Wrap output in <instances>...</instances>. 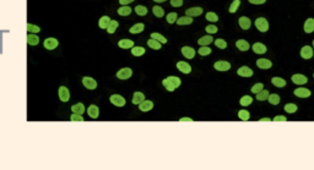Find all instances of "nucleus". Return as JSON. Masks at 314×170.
Returning <instances> with one entry per match:
<instances>
[{
    "label": "nucleus",
    "instance_id": "nucleus-1",
    "mask_svg": "<svg viewBox=\"0 0 314 170\" xmlns=\"http://www.w3.org/2000/svg\"><path fill=\"white\" fill-rule=\"evenodd\" d=\"M180 83H182V81L177 76H168L167 79H164L162 81V85L164 86V88L170 92H173L176 88H178L180 86Z\"/></svg>",
    "mask_w": 314,
    "mask_h": 170
},
{
    "label": "nucleus",
    "instance_id": "nucleus-2",
    "mask_svg": "<svg viewBox=\"0 0 314 170\" xmlns=\"http://www.w3.org/2000/svg\"><path fill=\"white\" fill-rule=\"evenodd\" d=\"M255 27L260 32H266L269 29V22L265 17H259L255 20Z\"/></svg>",
    "mask_w": 314,
    "mask_h": 170
},
{
    "label": "nucleus",
    "instance_id": "nucleus-3",
    "mask_svg": "<svg viewBox=\"0 0 314 170\" xmlns=\"http://www.w3.org/2000/svg\"><path fill=\"white\" fill-rule=\"evenodd\" d=\"M133 76V70L130 67H123L117 72V77L119 80H128Z\"/></svg>",
    "mask_w": 314,
    "mask_h": 170
},
{
    "label": "nucleus",
    "instance_id": "nucleus-4",
    "mask_svg": "<svg viewBox=\"0 0 314 170\" xmlns=\"http://www.w3.org/2000/svg\"><path fill=\"white\" fill-rule=\"evenodd\" d=\"M109 100L116 107H124L125 105V99L120 96V94H113V96H110Z\"/></svg>",
    "mask_w": 314,
    "mask_h": 170
},
{
    "label": "nucleus",
    "instance_id": "nucleus-5",
    "mask_svg": "<svg viewBox=\"0 0 314 170\" xmlns=\"http://www.w3.org/2000/svg\"><path fill=\"white\" fill-rule=\"evenodd\" d=\"M214 69H216L217 71H228L231 69V64L225 60H220L214 64Z\"/></svg>",
    "mask_w": 314,
    "mask_h": 170
},
{
    "label": "nucleus",
    "instance_id": "nucleus-6",
    "mask_svg": "<svg viewBox=\"0 0 314 170\" xmlns=\"http://www.w3.org/2000/svg\"><path fill=\"white\" fill-rule=\"evenodd\" d=\"M58 94H59V99H60L62 102H69V99H70V92H69V89H68L65 86L59 87Z\"/></svg>",
    "mask_w": 314,
    "mask_h": 170
},
{
    "label": "nucleus",
    "instance_id": "nucleus-7",
    "mask_svg": "<svg viewBox=\"0 0 314 170\" xmlns=\"http://www.w3.org/2000/svg\"><path fill=\"white\" fill-rule=\"evenodd\" d=\"M310 94H312V92L304 87H300V88L294 89V96H297L300 98H308V97H310Z\"/></svg>",
    "mask_w": 314,
    "mask_h": 170
},
{
    "label": "nucleus",
    "instance_id": "nucleus-8",
    "mask_svg": "<svg viewBox=\"0 0 314 170\" xmlns=\"http://www.w3.org/2000/svg\"><path fill=\"white\" fill-rule=\"evenodd\" d=\"M292 82L294 85H298V86H302V85H306L308 82V79L304 76V75H301V73H296L292 76Z\"/></svg>",
    "mask_w": 314,
    "mask_h": 170
},
{
    "label": "nucleus",
    "instance_id": "nucleus-9",
    "mask_svg": "<svg viewBox=\"0 0 314 170\" xmlns=\"http://www.w3.org/2000/svg\"><path fill=\"white\" fill-rule=\"evenodd\" d=\"M82 85L87 89H96L97 88V82H96L95 79H92V77H84L82 79Z\"/></svg>",
    "mask_w": 314,
    "mask_h": 170
},
{
    "label": "nucleus",
    "instance_id": "nucleus-10",
    "mask_svg": "<svg viewBox=\"0 0 314 170\" xmlns=\"http://www.w3.org/2000/svg\"><path fill=\"white\" fill-rule=\"evenodd\" d=\"M43 45H44L46 49L53 50V49H55V48L59 45V42H58V39H55V38H47V39L44 41Z\"/></svg>",
    "mask_w": 314,
    "mask_h": 170
},
{
    "label": "nucleus",
    "instance_id": "nucleus-11",
    "mask_svg": "<svg viewBox=\"0 0 314 170\" xmlns=\"http://www.w3.org/2000/svg\"><path fill=\"white\" fill-rule=\"evenodd\" d=\"M177 69L183 72V73H190L192 72V66L187 61H178L177 63Z\"/></svg>",
    "mask_w": 314,
    "mask_h": 170
},
{
    "label": "nucleus",
    "instance_id": "nucleus-12",
    "mask_svg": "<svg viewBox=\"0 0 314 170\" xmlns=\"http://www.w3.org/2000/svg\"><path fill=\"white\" fill-rule=\"evenodd\" d=\"M238 23H239V27H241L242 29H244V31L249 29V28H250V26H252V21L249 20L248 17H246V16H242V17H239V20H238Z\"/></svg>",
    "mask_w": 314,
    "mask_h": 170
},
{
    "label": "nucleus",
    "instance_id": "nucleus-13",
    "mask_svg": "<svg viewBox=\"0 0 314 170\" xmlns=\"http://www.w3.org/2000/svg\"><path fill=\"white\" fill-rule=\"evenodd\" d=\"M313 48L312 47H309V45H304L302 49H301V56L303 59H306V60H308V59H310L312 56H313Z\"/></svg>",
    "mask_w": 314,
    "mask_h": 170
},
{
    "label": "nucleus",
    "instance_id": "nucleus-14",
    "mask_svg": "<svg viewBox=\"0 0 314 170\" xmlns=\"http://www.w3.org/2000/svg\"><path fill=\"white\" fill-rule=\"evenodd\" d=\"M87 114H88V116L91 118V119H97L98 118V115H100V109H98V107L97 105H90L88 107V109H87Z\"/></svg>",
    "mask_w": 314,
    "mask_h": 170
},
{
    "label": "nucleus",
    "instance_id": "nucleus-15",
    "mask_svg": "<svg viewBox=\"0 0 314 170\" xmlns=\"http://www.w3.org/2000/svg\"><path fill=\"white\" fill-rule=\"evenodd\" d=\"M256 66L259 69H263V70H268L272 66V63L269 60V59H258L256 60Z\"/></svg>",
    "mask_w": 314,
    "mask_h": 170
},
{
    "label": "nucleus",
    "instance_id": "nucleus-16",
    "mask_svg": "<svg viewBox=\"0 0 314 170\" xmlns=\"http://www.w3.org/2000/svg\"><path fill=\"white\" fill-rule=\"evenodd\" d=\"M237 73L239 75V76H242V77H252L253 76V70L249 69L248 66H242V67L238 69Z\"/></svg>",
    "mask_w": 314,
    "mask_h": 170
},
{
    "label": "nucleus",
    "instance_id": "nucleus-17",
    "mask_svg": "<svg viewBox=\"0 0 314 170\" xmlns=\"http://www.w3.org/2000/svg\"><path fill=\"white\" fill-rule=\"evenodd\" d=\"M182 54H183L184 58L193 59L195 56V49H193L192 47H183L182 48Z\"/></svg>",
    "mask_w": 314,
    "mask_h": 170
},
{
    "label": "nucleus",
    "instance_id": "nucleus-18",
    "mask_svg": "<svg viewBox=\"0 0 314 170\" xmlns=\"http://www.w3.org/2000/svg\"><path fill=\"white\" fill-rule=\"evenodd\" d=\"M202 11H204V10H202L201 8L195 6V8H190V9L186 10V15L190 16V17H196V16H200L202 14Z\"/></svg>",
    "mask_w": 314,
    "mask_h": 170
},
{
    "label": "nucleus",
    "instance_id": "nucleus-19",
    "mask_svg": "<svg viewBox=\"0 0 314 170\" xmlns=\"http://www.w3.org/2000/svg\"><path fill=\"white\" fill-rule=\"evenodd\" d=\"M253 50H254L255 54H265L268 49H266L265 44L258 42V43H254V44H253Z\"/></svg>",
    "mask_w": 314,
    "mask_h": 170
},
{
    "label": "nucleus",
    "instance_id": "nucleus-20",
    "mask_svg": "<svg viewBox=\"0 0 314 170\" xmlns=\"http://www.w3.org/2000/svg\"><path fill=\"white\" fill-rule=\"evenodd\" d=\"M145 100V94L142 93V92H135L134 93V96H133V98H132V102H133V104H135V105H139L141 102H144Z\"/></svg>",
    "mask_w": 314,
    "mask_h": 170
},
{
    "label": "nucleus",
    "instance_id": "nucleus-21",
    "mask_svg": "<svg viewBox=\"0 0 314 170\" xmlns=\"http://www.w3.org/2000/svg\"><path fill=\"white\" fill-rule=\"evenodd\" d=\"M152 108H154V103H152L151 100H144V102H141V103L139 104V109H140L141 111H144V113L150 111Z\"/></svg>",
    "mask_w": 314,
    "mask_h": 170
},
{
    "label": "nucleus",
    "instance_id": "nucleus-22",
    "mask_svg": "<svg viewBox=\"0 0 314 170\" xmlns=\"http://www.w3.org/2000/svg\"><path fill=\"white\" fill-rule=\"evenodd\" d=\"M236 45H237V48L241 50V51H247V50L250 48L249 43H248L246 39H238V41L236 42Z\"/></svg>",
    "mask_w": 314,
    "mask_h": 170
},
{
    "label": "nucleus",
    "instance_id": "nucleus-23",
    "mask_svg": "<svg viewBox=\"0 0 314 170\" xmlns=\"http://www.w3.org/2000/svg\"><path fill=\"white\" fill-rule=\"evenodd\" d=\"M118 45L122 49H130L134 47V42L132 39H120L118 42Z\"/></svg>",
    "mask_w": 314,
    "mask_h": 170
},
{
    "label": "nucleus",
    "instance_id": "nucleus-24",
    "mask_svg": "<svg viewBox=\"0 0 314 170\" xmlns=\"http://www.w3.org/2000/svg\"><path fill=\"white\" fill-rule=\"evenodd\" d=\"M212 41H214V38L211 37V34H209V36L201 37V38L198 41V44H199L200 47H204V45H209V44H211Z\"/></svg>",
    "mask_w": 314,
    "mask_h": 170
},
{
    "label": "nucleus",
    "instance_id": "nucleus-25",
    "mask_svg": "<svg viewBox=\"0 0 314 170\" xmlns=\"http://www.w3.org/2000/svg\"><path fill=\"white\" fill-rule=\"evenodd\" d=\"M304 32L306 33H312L314 32V18H308L304 22Z\"/></svg>",
    "mask_w": 314,
    "mask_h": 170
},
{
    "label": "nucleus",
    "instance_id": "nucleus-26",
    "mask_svg": "<svg viewBox=\"0 0 314 170\" xmlns=\"http://www.w3.org/2000/svg\"><path fill=\"white\" fill-rule=\"evenodd\" d=\"M110 18H109V16H102L101 18H100V21H98V26H100V28H102V29H107V27H108V25L110 23Z\"/></svg>",
    "mask_w": 314,
    "mask_h": 170
},
{
    "label": "nucleus",
    "instance_id": "nucleus-27",
    "mask_svg": "<svg viewBox=\"0 0 314 170\" xmlns=\"http://www.w3.org/2000/svg\"><path fill=\"white\" fill-rule=\"evenodd\" d=\"M177 23L179 25V26H184V25H190V23H193V17H190V16H183V17H179L178 20H177Z\"/></svg>",
    "mask_w": 314,
    "mask_h": 170
},
{
    "label": "nucleus",
    "instance_id": "nucleus-28",
    "mask_svg": "<svg viewBox=\"0 0 314 170\" xmlns=\"http://www.w3.org/2000/svg\"><path fill=\"white\" fill-rule=\"evenodd\" d=\"M132 8L130 6H128V5H122L119 9H118V15H120V16H129L132 14Z\"/></svg>",
    "mask_w": 314,
    "mask_h": 170
},
{
    "label": "nucleus",
    "instance_id": "nucleus-29",
    "mask_svg": "<svg viewBox=\"0 0 314 170\" xmlns=\"http://www.w3.org/2000/svg\"><path fill=\"white\" fill-rule=\"evenodd\" d=\"M71 110H72V113H76V114L82 115L84 111H85V105L82 103H76L71 107Z\"/></svg>",
    "mask_w": 314,
    "mask_h": 170
},
{
    "label": "nucleus",
    "instance_id": "nucleus-30",
    "mask_svg": "<svg viewBox=\"0 0 314 170\" xmlns=\"http://www.w3.org/2000/svg\"><path fill=\"white\" fill-rule=\"evenodd\" d=\"M27 43H28V45H37L40 43V38L34 33H30L27 36Z\"/></svg>",
    "mask_w": 314,
    "mask_h": 170
},
{
    "label": "nucleus",
    "instance_id": "nucleus-31",
    "mask_svg": "<svg viewBox=\"0 0 314 170\" xmlns=\"http://www.w3.org/2000/svg\"><path fill=\"white\" fill-rule=\"evenodd\" d=\"M271 83L274 86H276V87H279V88H282V87L286 86V81L284 79H281V77H272L271 79Z\"/></svg>",
    "mask_w": 314,
    "mask_h": 170
},
{
    "label": "nucleus",
    "instance_id": "nucleus-32",
    "mask_svg": "<svg viewBox=\"0 0 314 170\" xmlns=\"http://www.w3.org/2000/svg\"><path fill=\"white\" fill-rule=\"evenodd\" d=\"M144 28H145L144 23H136V25H134L130 29H129V32L133 33V34H138V33H141L144 31Z\"/></svg>",
    "mask_w": 314,
    "mask_h": 170
},
{
    "label": "nucleus",
    "instance_id": "nucleus-33",
    "mask_svg": "<svg viewBox=\"0 0 314 170\" xmlns=\"http://www.w3.org/2000/svg\"><path fill=\"white\" fill-rule=\"evenodd\" d=\"M145 48L144 47H133V49H132V54L134 55V56H142L144 54H145Z\"/></svg>",
    "mask_w": 314,
    "mask_h": 170
},
{
    "label": "nucleus",
    "instance_id": "nucleus-34",
    "mask_svg": "<svg viewBox=\"0 0 314 170\" xmlns=\"http://www.w3.org/2000/svg\"><path fill=\"white\" fill-rule=\"evenodd\" d=\"M118 26H119V23H118V21H116V20H112L110 21V23L108 25V27H107V32L108 33H114L116 31H117V28H118Z\"/></svg>",
    "mask_w": 314,
    "mask_h": 170
},
{
    "label": "nucleus",
    "instance_id": "nucleus-35",
    "mask_svg": "<svg viewBox=\"0 0 314 170\" xmlns=\"http://www.w3.org/2000/svg\"><path fill=\"white\" fill-rule=\"evenodd\" d=\"M268 100H269V103L270 104H272V105H278L279 103H280V96L279 94H269V98H268Z\"/></svg>",
    "mask_w": 314,
    "mask_h": 170
},
{
    "label": "nucleus",
    "instance_id": "nucleus-36",
    "mask_svg": "<svg viewBox=\"0 0 314 170\" xmlns=\"http://www.w3.org/2000/svg\"><path fill=\"white\" fill-rule=\"evenodd\" d=\"M238 118L241 119V120H243V121H247V120L250 119V114H249L248 110L243 109V110H239V111H238Z\"/></svg>",
    "mask_w": 314,
    "mask_h": 170
},
{
    "label": "nucleus",
    "instance_id": "nucleus-37",
    "mask_svg": "<svg viewBox=\"0 0 314 170\" xmlns=\"http://www.w3.org/2000/svg\"><path fill=\"white\" fill-rule=\"evenodd\" d=\"M151 38L152 39H156V41H158L161 44H166L167 43V39H166V37H163L162 34H160V33H151Z\"/></svg>",
    "mask_w": 314,
    "mask_h": 170
},
{
    "label": "nucleus",
    "instance_id": "nucleus-38",
    "mask_svg": "<svg viewBox=\"0 0 314 170\" xmlns=\"http://www.w3.org/2000/svg\"><path fill=\"white\" fill-rule=\"evenodd\" d=\"M253 103V98L250 97V96H243L242 98H241V100H239V104H241L242 107H248V105H250Z\"/></svg>",
    "mask_w": 314,
    "mask_h": 170
},
{
    "label": "nucleus",
    "instance_id": "nucleus-39",
    "mask_svg": "<svg viewBox=\"0 0 314 170\" xmlns=\"http://www.w3.org/2000/svg\"><path fill=\"white\" fill-rule=\"evenodd\" d=\"M269 91L268 89H263V91H260L259 93H256V99L258 100H265V99H268L269 98Z\"/></svg>",
    "mask_w": 314,
    "mask_h": 170
},
{
    "label": "nucleus",
    "instance_id": "nucleus-40",
    "mask_svg": "<svg viewBox=\"0 0 314 170\" xmlns=\"http://www.w3.org/2000/svg\"><path fill=\"white\" fill-rule=\"evenodd\" d=\"M147 45H149L151 49H155V50L161 49V43L158 41H156V39H152V38L147 41Z\"/></svg>",
    "mask_w": 314,
    "mask_h": 170
},
{
    "label": "nucleus",
    "instance_id": "nucleus-41",
    "mask_svg": "<svg viewBox=\"0 0 314 170\" xmlns=\"http://www.w3.org/2000/svg\"><path fill=\"white\" fill-rule=\"evenodd\" d=\"M284 109H285L286 113H288V114H293V113L297 111V105L293 104V103H288L284 107Z\"/></svg>",
    "mask_w": 314,
    "mask_h": 170
},
{
    "label": "nucleus",
    "instance_id": "nucleus-42",
    "mask_svg": "<svg viewBox=\"0 0 314 170\" xmlns=\"http://www.w3.org/2000/svg\"><path fill=\"white\" fill-rule=\"evenodd\" d=\"M134 10H135L136 15H139V16H145V15H147V8H146V6L138 5V6H135Z\"/></svg>",
    "mask_w": 314,
    "mask_h": 170
},
{
    "label": "nucleus",
    "instance_id": "nucleus-43",
    "mask_svg": "<svg viewBox=\"0 0 314 170\" xmlns=\"http://www.w3.org/2000/svg\"><path fill=\"white\" fill-rule=\"evenodd\" d=\"M152 11H154V15H155L156 17H163V16H164V10H163L161 6H158V5L154 6V8H152Z\"/></svg>",
    "mask_w": 314,
    "mask_h": 170
},
{
    "label": "nucleus",
    "instance_id": "nucleus-44",
    "mask_svg": "<svg viewBox=\"0 0 314 170\" xmlns=\"http://www.w3.org/2000/svg\"><path fill=\"white\" fill-rule=\"evenodd\" d=\"M198 53H199L201 56L210 55V54H211V48H209V45H204V47H201V48L198 50Z\"/></svg>",
    "mask_w": 314,
    "mask_h": 170
},
{
    "label": "nucleus",
    "instance_id": "nucleus-45",
    "mask_svg": "<svg viewBox=\"0 0 314 170\" xmlns=\"http://www.w3.org/2000/svg\"><path fill=\"white\" fill-rule=\"evenodd\" d=\"M166 20H167L168 23H174L178 20V15L176 12H171V14H168L167 16H166Z\"/></svg>",
    "mask_w": 314,
    "mask_h": 170
},
{
    "label": "nucleus",
    "instance_id": "nucleus-46",
    "mask_svg": "<svg viewBox=\"0 0 314 170\" xmlns=\"http://www.w3.org/2000/svg\"><path fill=\"white\" fill-rule=\"evenodd\" d=\"M215 45H216L217 48H220V49H226V48H227V43H226V41L222 39V38L216 39V41H215Z\"/></svg>",
    "mask_w": 314,
    "mask_h": 170
},
{
    "label": "nucleus",
    "instance_id": "nucleus-47",
    "mask_svg": "<svg viewBox=\"0 0 314 170\" xmlns=\"http://www.w3.org/2000/svg\"><path fill=\"white\" fill-rule=\"evenodd\" d=\"M205 17H206V20L210 21V22H217L218 21V16L215 12H208Z\"/></svg>",
    "mask_w": 314,
    "mask_h": 170
},
{
    "label": "nucleus",
    "instance_id": "nucleus-48",
    "mask_svg": "<svg viewBox=\"0 0 314 170\" xmlns=\"http://www.w3.org/2000/svg\"><path fill=\"white\" fill-rule=\"evenodd\" d=\"M239 5H241V0H234V2L231 4V6H230V12H231V14H234V12L238 10Z\"/></svg>",
    "mask_w": 314,
    "mask_h": 170
},
{
    "label": "nucleus",
    "instance_id": "nucleus-49",
    "mask_svg": "<svg viewBox=\"0 0 314 170\" xmlns=\"http://www.w3.org/2000/svg\"><path fill=\"white\" fill-rule=\"evenodd\" d=\"M263 88H264V85H263V83H255V85L250 88V91H252V93L256 94V93H259L260 91H263Z\"/></svg>",
    "mask_w": 314,
    "mask_h": 170
},
{
    "label": "nucleus",
    "instance_id": "nucleus-50",
    "mask_svg": "<svg viewBox=\"0 0 314 170\" xmlns=\"http://www.w3.org/2000/svg\"><path fill=\"white\" fill-rule=\"evenodd\" d=\"M27 31H28L30 33H38V32L41 31V28H40L38 26L32 25V23H27Z\"/></svg>",
    "mask_w": 314,
    "mask_h": 170
},
{
    "label": "nucleus",
    "instance_id": "nucleus-51",
    "mask_svg": "<svg viewBox=\"0 0 314 170\" xmlns=\"http://www.w3.org/2000/svg\"><path fill=\"white\" fill-rule=\"evenodd\" d=\"M70 120H71V121H84V118H82V115H80V114L72 113L71 116H70Z\"/></svg>",
    "mask_w": 314,
    "mask_h": 170
},
{
    "label": "nucleus",
    "instance_id": "nucleus-52",
    "mask_svg": "<svg viewBox=\"0 0 314 170\" xmlns=\"http://www.w3.org/2000/svg\"><path fill=\"white\" fill-rule=\"evenodd\" d=\"M206 32L209 33V34H214V33H216L217 31H218V28L215 26V25H209V26H206Z\"/></svg>",
    "mask_w": 314,
    "mask_h": 170
},
{
    "label": "nucleus",
    "instance_id": "nucleus-53",
    "mask_svg": "<svg viewBox=\"0 0 314 170\" xmlns=\"http://www.w3.org/2000/svg\"><path fill=\"white\" fill-rule=\"evenodd\" d=\"M171 5L173 8H179L183 5V0H171Z\"/></svg>",
    "mask_w": 314,
    "mask_h": 170
},
{
    "label": "nucleus",
    "instance_id": "nucleus-54",
    "mask_svg": "<svg viewBox=\"0 0 314 170\" xmlns=\"http://www.w3.org/2000/svg\"><path fill=\"white\" fill-rule=\"evenodd\" d=\"M272 121H274V122H276V121H287V118L284 116V115H278V116H275V118L272 119Z\"/></svg>",
    "mask_w": 314,
    "mask_h": 170
},
{
    "label": "nucleus",
    "instance_id": "nucleus-55",
    "mask_svg": "<svg viewBox=\"0 0 314 170\" xmlns=\"http://www.w3.org/2000/svg\"><path fill=\"white\" fill-rule=\"evenodd\" d=\"M250 4H254V5H262V4H265L266 0H249Z\"/></svg>",
    "mask_w": 314,
    "mask_h": 170
},
{
    "label": "nucleus",
    "instance_id": "nucleus-56",
    "mask_svg": "<svg viewBox=\"0 0 314 170\" xmlns=\"http://www.w3.org/2000/svg\"><path fill=\"white\" fill-rule=\"evenodd\" d=\"M133 2H135V0H119L120 5H129V4L133 3Z\"/></svg>",
    "mask_w": 314,
    "mask_h": 170
},
{
    "label": "nucleus",
    "instance_id": "nucleus-57",
    "mask_svg": "<svg viewBox=\"0 0 314 170\" xmlns=\"http://www.w3.org/2000/svg\"><path fill=\"white\" fill-rule=\"evenodd\" d=\"M179 121H180V122H183V121H189V122H192L193 119H192V118H180Z\"/></svg>",
    "mask_w": 314,
    "mask_h": 170
},
{
    "label": "nucleus",
    "instance_id": "nucleus-58",
    "mask_svg": "<svg viewBox=\"0 0 314 170\" xmlns=\"http://www.w3.org/2000/svg\"><path fill=\"white\" fill-rule=\"evenodd\" d=\"M259 121H260V122H265V121L269 122V121H271V119H269V118H263V119H260Z\"/></svg>",
    "mask_w": 314,
    "mask_h": 170
},
{
    "label": "nucleus",
    "instance_id": "nucleus-59",
    "mask_svg": "<svg viewBox=\"0 0 314 170\" xmlns=\"http://www.w3.org/2000/svg\"><path fill=\"white\" fill-rule=\"evenodd\" d=\"M154 2H156V3H163V2H166V0H154Z\"/></svg>",
    "mask_w": 314,
    "mask_h": 170
},
{
    "label": "nucleus",
    "instance_id": "nucleus-60",
    "mask_svg": "<svg viewBox=\"0 0 314 170\" xmlns=\"http://www.w3.org/2000/svg\"><path fill=\"white\" fill-rule=\"evenodd\" d=\"M313 47H314V39H313Z\"/></svg>",
    "mask_w": 314,
    "mask_h": 170
},
{
    "label": "nucleus",
    "instance_id": "nucleus-61",
    "mask_svg": "<svg viewBox=\"0 0 314 170\" xmlns=\"http://www.w3.org/2000/svg\"><path fill=\"white\" fill-rule=\"evenodd\" d=\"M313 76H314V75H313Z\"/></svg>",
    "mask_w": 314,
    "mask_h": 170
}]
</instances>
